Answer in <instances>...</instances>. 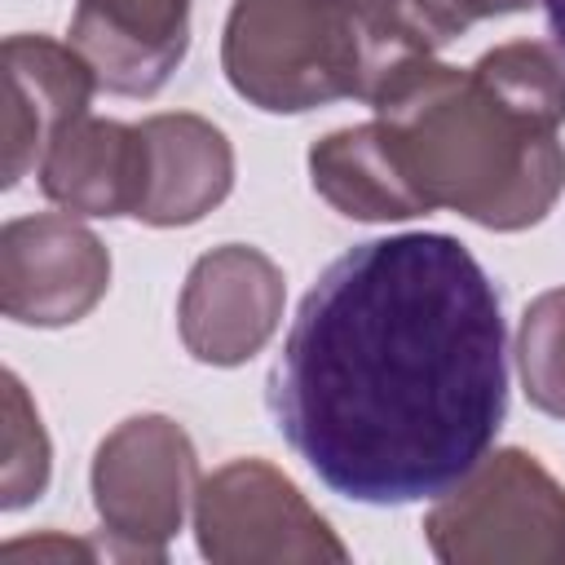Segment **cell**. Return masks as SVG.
Returning <instances> with one entry per match:
<instances>
[{
    "instance_id": "cell-1",
    "label": "cell",
    "mask_w": 565,
    "mask_h": 565,
    "mask_svg": "<svg viewBox=\"0 0 565 565\" xmlns=\"http://www.w3.org/2000/svg\"><path fill=\"white\" fill-rule=\"evenodd\" d=\"M265 411L287 450L349 503L450 494L508 419L494 278L455 234L353 243L300 296Z\"/></svg>"
},
{
    "instance_id": "cell-2",
    "label": "cell",
    "mask_w": 565,
    "mask_h": 565,
    "mask_svg": "<svg viewBox=\"0 0 565 565\" xmlns=\"http://www.w3.org/2000/svg\"><path fill=\"white\" fill-rule=\"evenodd\" d=\"M543 18H547V31H552V44L565 57V0H543Z\"/></svg>"
}]
</instances>
